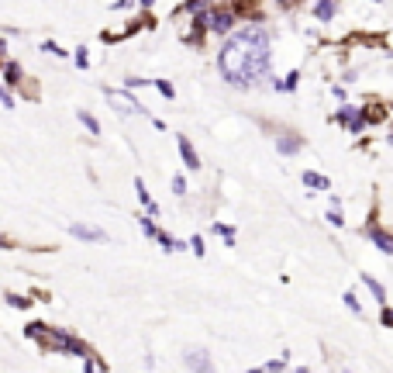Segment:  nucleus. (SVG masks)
I'll use <instances>...</instances> for the list:
<instances>
[{
    "mask_svg": "<svg viewBox=\"0 0 393 373\" xmlns=\"http://www.w3.org/2000/svg\"><path fill=\"white\" fill-rule=\"evenodd\" d=\"M269 66V31L262 24L238 28L217 56V70L231 87H256Z\"/></svg>",
    "mask_w": 393,
    "mask_h": 373,
    "instance_id": "obj_1",
    "label": "nucleus"
},
{
    "mask_svg": "<svg viewBox=\"0 0 393 373\" xmlns=\"http://www.w3.org/2000/svg\"><path fill=\"white\" fill-rule=\"evenodd\" d=\"M362 283L373 290V297H376V301H387V290H383V287H380V283H376L373 277H362Z\"/></svg>",
    "mask_w": 393,
    "mask_h": 373,
    "instance_id": "obj_10",
    "label": "nucleus"
},
{
    "mask_svg": "<svg viewBox=\"0 0 393 373\" xmlns=\"http://www.w3.org/2000/svg\"><path fill=\"white\" fill-rule=\"evenodd\" d=\"M383 325H393V311H383Z\"/></svg>",
    "mask_w": 393,
    "mask_h": 373,
    "instance_id": "obj_17",
    "label": "nucleus"
},
{
    "mask_svg": "<svg viewBox=\"0 0 393 373\" xmlns=\"http://www.w3.org/2000/svg\"><path fill=\"white\" fill-rule=\"evenodd\" d=\"M314 14H317L321 21H331V17H335V0H321V3L314 7Z\"/></svg>",
    "mask_w": 393,
    "mask_h": 373,
    "instance_id": "obj_8",
    "label": "nucleus"
},
{
    "mask_svg": "<svg viewBox=\"0 0 393 373\" xmlns=\"http://www.w3.org/2000/svg\"><path fill=\"white\" fill-rule=\"evenodd\" d=\"M287 3H290V0H287Z\"/></svg>",
    "mask_w": 393,
    "mask_h": 373,
    "instance_id": "obj_19",
    "label": "nucleus"
},
{
    "mask_svg": "<svg viewBox=\"0 0 393 373\" xmlns=\"http://www.w3.org/2000/svg\"><path fill=\"white\" fill-rule=\"evenodd\" d=\"M173 190H176V193H187V180H183V177H176V180H173Z\"/></svg>",
    "mask_w": 393,
    "mask_h": 373,
    "instance_id": "obj_13",
    "label": "nucleus"
},
{
    "mask_svg": "<svg viewBox=\"0 0 393 373\" xmlns=\"http://www.w3.org/2000/svg\"><path fill=\"white\" fill-rule=\"evenodd\" d=\"M180 152H183V163L190 166V170H196L200 166V159H196V152H194V145L187 142V138H180Z\"/></svg>",
    "mask_w": 393,
    "mask_h": 373,
    "instance_id": "obj_5",
    "label": "nucleus"
},
{
    "mask_svg": "<svg viewBox=\"0 0 393 373\" xmlns=\"http://www.w3.org/2000/svg\"><path fill=\"white\" fill-rule=\"evenodd\" d=\"M156 87H159V90L166 93V97H173V87H169V84H166V80H159V84H156Z\"/></svg>",
    "mask_w": 393,
    "mask_h": 373,
    "instance_id": "obj_16",
    "label": "nucleus"
},
{
    "mask_svg": "<svg viewBox=\"0 0 393 373\" xmlns=\"http://www.w3.org/2000/svg\"><path fill=\"white\" fill-rule=\"evenodd\" d=\"M303 184L314 186V190H328L331 180H328V177H321V173H303Z\"/></svg>",
    "mask_w": 393,
    "mask_h": 373,
    "instance_id": "obj_7",
    "label": "nucleus"
},
{
    "mask_svg": "<svg viewBox=\"0 0 393 373\" xmlns=\"http://www.w3.org/2000/svg\"><path fill=\"white\" fill-rule=\"evenodd\" d=\"M187 367H194V370H207L210 360H207L203 353H190V356H187Z\"/></svg>",
    "mask_w": 393,
    "mask_h": 373,
    "instance_id": "obj_9",
    "label": "nucleus"
},
{
    "mask_svg": "<svg viewBox=\"0 0 393 373\" xmlns=\"http://www.w3.org/2000/svg\"><path fill=\"white\" fill-rule=\"evenodd\" d=\"M373 239H376V246H380L383 253H393V242H390V239H387V235H380V232H376Z\"/></svg>",
    "mask_w": 393,
    "mask_h": 373,
    "instance_id": "obj_12",
    "label": "nucleus"
},
{
    "mask_svg": "<svg viewBox=\"0 0 393 373\" xmlns=\"http://www.w3.org/2000/svg\"><path fill=\"white\" fill-rule=\"evenodd\" d=\"M69 232L83 242H107V232L103 228H94V225H69Z\"/></svg>",
    "mask_w": 393,
    "mask_h": 373,
    "instance_id": "obj_3",
    "label": "nucleus"
},
{
    "mask_svg": "<svg viewBox=\"0 0 393 373\" xmlns=\"http://www.w3.org/2000/svg\"><path fill=\"white\" fill-rule=\"evenodd\" d=\"M80 121H83V128H87V132H94V135H97V132H100V125H97V118H94V114H87V111H80Z\"/></svg>",
    "mask_w": 393,
    "mask_h": 373,
    "instance_id": "obj_11",
    "label": "nucleus"
},
{
    "mask_svg": "<svg viewBox=\"0 0 393 373\" xmlns=\"http://www.w3.org/2000/svg\"><path fill=\"white\" fill-rule=\"evenodd\" d=\"M214 232H217V235H231L235 228H231V225H214Z\"/></svg>",
    "mask_w": 393,
    "mask_h": 373,
    "instance_id": "obj_15",
    "label": "nucleus"
},
{
    "mask_svg": "<svg viewBox=\"0 0 393 373\" xmlns=\"http://www.w3.org/2000/svg\"><path fill=\"white\" fill-rule=\"evenodd\" d=\"M142 7H152V0H142Z\"/></svg>",
    "mask_w": 393,
    "mask_h": 373,
    "instance_id": "obj_18",
    "label": "nucleus"
},
{
    "mask_svg": "<svg viewBox=\"0 0 393 373\" xmlns=\"http://www.w3.org/2000/svg\"><path fill=\"white\" fill-rule=\"evenodd\" d=\"M17 80V66L14 63H7V84H14Z\"/></svg>",
    "mask_w": 393,
    "mask_h": 373,
    "instance_id": "obj_14",
    "label": "nucleus"
},
{
    "mask_svg": "<svg viewBox=\"0 0 393 373\" xmlns=\"http://www.w3.org/2000/svg\"><path fill=\"white\" fill-rule=\"evenodd\" d=\"M210 28L214 31H231V14H224V10L210 14Z\"/></svg>",
    "mask_w": 393,
    "mask_h": 373,
    "instance_id": "obj_4",
    "label": "nucleus"
},
{
    "mask_svg": "<svg viewBox=\"0 0 393 373\" xmlns=\"http://www.w3.org/2000/svg\"><path fill=\"white\" fill-rule=\"evenodd\" d=\"M107 97H110V104H114L117 111H124V114H145V107H142V104H131V97H128V93L107 90Z\"/></svg>",
    "mask_w": 393,
    "mask_h": 373,
    "instance_id": "obj_2",
    "label": "nucleus"
},
{
    "mask_svg": "<svg viewBox=\"0 0 393 373\" xmlns=\"http://www.w3.org/2000/svg\"><path fill=\"white\" fill-rule=\"evenodd\" d=\"M276 145H280V152H287V156H290V152L300 149V138H296V135H280V138H276Z\"/></svg>",
    "mask_w": 393,
    "mask_h": 373,
    "instance_id": "obj_6",
    "label": "nucleus"
}]
</instances>
